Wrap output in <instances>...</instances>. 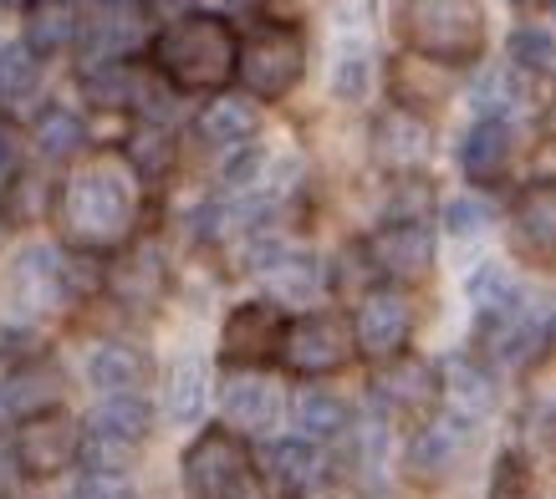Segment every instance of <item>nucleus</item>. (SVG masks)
<instances>
[{
    "label": "nucleus",
    "mask_w": 556,
    "mask_h": 499,
    "mask_svg": "<svg viewBox=\"0 0 556 499\" xmlns=\"http://www.w3.org/2000/svg\"><path fill=\"white\" fill-rule=\"evenodd\" d=\"M251 270L266 281L270 300H281V306H312V296L321 291V266H317L312 250L255 245L251 250Z\"/></svg>",
    "instance_id": "f8f14e48"
},
{
    "label": "nucleus",
    "mask_w": 556,
    "mask_h": 499,
    "mask_svg": "<svg viewBox=\"0 0 556 499\" xmlns=\"http://www.w3.org/2000/svg\"><path fill=\"white\" fill-rule=\"evenodd\" d=\"M87 383L98 387L102 398L138 393V387L149 383V357H143V347H134V342L108 336V342H98L92 357H87Z\"/></svg>",
    "instance_id": "a211bd4d"
},
{
    "label": "nucleus",
    "mask_w": 556,
    "mask_h": 499,
    "mask_svg": "<svg viewBox=\"0 0 556 499\" xmlns=\"http://www.w3.org/2000/svg\"><path fill=\"white\" fill-rule=\"evenodd\" d=\"M302 67H306V41L302 31H291V26H261L240 41V56H236V77L245 82L251 98H287L291 87L302 82Z\"/></svg>",
    "instance_id": "423d86ee"
},
{
    "label": "nucleus",
    "mask_w": 556,
    "mask_h": 499,
    "mask_svg": "<svg viewBox=\"0 0 556 499\" xmlns=\"http://www.w3.org/2000/svg\"><path fill=\"white\" fill-rule=\"evenodd\" d=\"M552 327L536 317V311H480V327H475V347L485 351L495 367H531L546 347Z\"/></svg>",
    "instance_id": "9b49d317"
},
{
    "label": "nucleus",
    "mask_w": 556,
    "mask_h": 499,
    "mask_svg": "<svg viewBox=\"0 0 556 499\" xmlns=\"http://www.w3.org/2000/svg\"><path fill=\"white\" fill-rule=\"evenodd\" d=\"M153 413L138 393H118V398H102L92 408V418L83 423V464L102 469V474H123L128 459L138 453V444L149 438Z\"/></svg>",
    "instance_id": "39448f33"
},
{
    "label": "nucleus",
    "mask_w": 556,
    "mask_h": 499,
    "mask_svg": "<svg viewBox=\"0 0 556 499\" xmlns=\"http://www.w3.org/2000/svg\"><path fill=\"white\" fill-rule=\"evenodd\" d=\"M516 230L526 234V245L556 250V183H526L516 200Z\"/></svg>",
    "instance_id": "c756f323"
},
{
    "label": "nucleus",
    "mask_w": 556,
    "mask_h": 499,
    "mask_svg": "<svg viewBox=\"0 0 556 499\" xmlns=\"http://www.w3.org/2000/svg\"><path fill=\"white\" fill-rule=\"evenodd\" d=\"M444 225L459 234V240H470V234H485L490 225H495V209H490L485 200H455L450 204V215H444Z\"/></svg>",
    "instance_id": "f704fd0d"
},
{
    "label": "nucleus",
    "mask_w": 556,
    "mask_h": 499,
    "mask_svg": "<svg viewBox=\"0 0 556 499\" xmlns=\"http://www.w3.org/2000/svg\"><path fill=\"white\" fill-rule=\"evenodd\" d=\"M399 26H404L408 47L444 67L475 62V51H480V5L475 0H399Z\"/></svg>",
    "instance_id": "7ed1b4c3"
},
{
    "label": "nucleus",
    "mask_w": 556,
    "mask_h": 499,
    "mask_svg": "<svg viewBox=\"0 0 556 499\" xmlns=\"http://www.w3.org/2000/svg\"><path fill=\"white\" fill-rule=\"evenodd\" d=\"M11 174H16V143H11V133L0 128V189L11 183Z\"/></svg>",
    "instance_id": "ea45409f"
},
{
    "label": "nucleus",
    "mask_w": 556,
    "mask_h": 499,
    "mask_svg": "<svg viewBox=\"0 0 556 499\" xmlns=\"http://www.w3.org/2000/svg\"><path fill=\"white\" fill-rule=\"evenodd\" d=\"M185 489L194 499H266L255 479L251 449L230 428L200 433L185 453Z\"/></svg>",
    "instance_id": "20e7f679"
},
{
    "label": "nucleus",
    "mask_w": 556,
    "mask_h": 499,
    "mask_svg": "<svg viewBox=\"0 0 556 499\" xmlns=\"http://www.w3.org/2000/svg\"><path fill=\"white\" fill-rule=\"evenodd\" d=\"M372 255H378V266H383L388 276L419 281L424 270H429V260H434V234L424 230V219H393L388 230H378Z\"/></svg>",
    "instance_id": "f3484780"
},
{
    "label": "nucleus",
    "mask_w": 556,
    "mask_h": 499,
    "mask_svg": "<svg viewBox=\"0 0 556 499\" xmlns=\"http://www.w3.org/2000/svg\"><path fill=\"white\" fill-rule=\"evenodd\" d=\"M372 153H378V164L388 168H419L429 153H434V128L424 123L419 113H408V107H393L372 123Z\"/></svg>",
    "instance_id": "dca6fc26"
},
{
    "label": "nucleus",
    "mask_w": 556,
    "mask_h": 499,
    "mask_svg": "<svg viewBox=\"0 0 556 499\" xmlns=\"http://www.w3.org/2000/svg\"><path fill=\"white\" fill-rule=\"evenodd\" d=\"M5 296H11V317L36 321L51 317L62 300L72 296L67 285V255L56 245H26L5 270Z\"/></svg>",
    "instance_id": "0eeeda50"
},
{
    "label": "nucleus",
    "mask_w": 556,
    "mask_h": 499,
    "mask_svg": "<svg viewBox=\"0 0 556 499\" xmlns=\"http://www.w3.org/2000/svg\"><path fill=\"white\" fill-rule=\"evenodd\" d=\"M0 5H26V11H31V5H36V0H0Z\"/></svg>",
    "instance_id": "79ce46f5"
},
{
    "label": "nucleus",
    "mask_w": 556,
    "mask_h": 499,
    "mask_svg": "<svg viewBox=\"0 0 556 499\" xmlns=\"http://www.w3.org/2000/svg\"><path fill=\"white\" fill-rule=\"evenodd\" d=\"M510 62L526 72H546L556 67V36L541 31V26H521V31L510 36Z\"/></svg>",
    "instance_id": "473e14b6"
},
{
    "label": "nucleus",
    "mask_w": 556,
    "mask_h": 499,
    "mask_svg": "<svg viewBox=\"0 0 556 499\" xmlns=\"http://www.w3.org/2000/svg\"><path fill=\"white\" fill-rule=\"evenodd\" d=\"M113 285H118L123 300H153L159 296V285H164V260H159V250H134L123 270H113Z\"/></svg>",
    "instance_id": "7c9ffc66"
},
{
    "label": "nucleus",
    "mask_w": 556,
    "mask_h": 499,
    "mask_svg": "<svg viewBox=\"0 0 556 499\" xmlns=\"http://www.w3.org/2000/svg\"><path fill=\"white\" fill-rule=\"evenodd\" d=\"M56 219L83 250L123 245L138 225V168L123 153H92L62 183Z\"/></svg>",
    "instance_id": "f257e3e1"
},
{
    "label": "nucleus",
    "mask_w": 556,
    "mask_h": 499,
    "mask_svg": "<svg viewBox=\"0 0 556 499\" xmlns=\"http://www.w3.org/2000/svg\"><path fill=\"white\" fill-rule=\"evenodd\" d=\"M266 474L276 489H287V495H306V489H317L321 474H327V459L312 438H276L266 449Z\"/></svg>",
    "instance_id": "b1692460"
},
{
    "label": "nucleus",
    "mask_w": 556,
    "mask_h": 499,
    "mask_svg": "<svg viewBox=\"0 0 556 499\" xmlns=\"http://www.w3.org/2000/svg\"><path fill=\"white\" fill-rule=\"evenodd\" d=\"M98 5H128V0H98Z\"/></svg>",
    "instance_id": "37998d69"
},
{
    "label": "nucleus",
    "mask_w": 556,
    "mask_h": 499,
    "mask_svg": "<svg viewBox=\"0 0 556 499\" xmlns=\"http://www.w3.org/2000/svg\"><path fill=\"white\" fill-rule=\"evenodd\" d=\"M276 347H281V317L270 311L266 300H245V306H236L230 321H225V332H219V351H225L236 367H255Z\"/></svg>",
    "instance_id": "2eb2a0df"
},
{
    "label": "nucleus",
    "mask_w": 556,
    "mask_h": 499,
    "mask_svg": "<svg viewBox=\"0 0 556 499\" xmlns=\"http://www.w3.org/2000/svg\"><path fill=\"white\" fill-rule=\"evenodd\" d=\"M138 47H143V16H138L134 5H98V16L83 21V31H77L83 67L128 62Z\"/></svg>",
    "instance_id": "4468645a"
},
{
    "label": "nucleus",
    "mask_w": 556,
    "mask_h": 499,
    "mask_svg": "<svg viewBox=\"0 0 556 499\" xmlns=\"http://www.w3.org/2000/svg\"><path fill=\"white\" fill-rule=\"evenodd\" d=\"M21 479H26V474H21V464H16V444H11V438L0 433V499L16 495Z\"/></svg>",
    "instance_id": "58836bf2"
},
{
    "label": "nucleus",
    "mask_w": 556,
    "mask_h": 499,
    "mask_svg": "<svg viewBox=\"0 0 556 499\" xmlns=\"http://www.w3.org/2000/svg\"><path fill=\"white\" fill-rule=\"evenodd\" d=\"M506 107H516V92H510L506 72H485V82H480V117H501Z\"/></svg>",
    "instance_id": "4c0bfd02"
},
{
    "label": "nucleus",
    "mask_w": 556,
    "mask_h": 499,
    "mask_svg": "<svg viewBox=\"0 0 556 499\" xmlns=\"http://www.w3.org/2000/svg\"><path fill=\"white\" fill-rule=\"evenodd\" d=\"M62 499H134V484L123 474H102V469H87L83 479L72 484Z\"/></svg>",
    "instance_id": "c9c22d12"
},
{
    "label": "nucleus",
    "mask_w": 556,
    "mask_h": 499,
    "mask_svg": "<svg viewBox=\"0 0 556 499\" xmlns=\"http://www.w3.org/2000/svg\"><path fill=\"white\" fill-rule=\"evenodd\" d=\"M77 31H83V16L72 0H36L31 16H26V41L21 47L31 51L36 62H51L67 47H77Z\"/></svg>",
    "instance_id": "412c9836"
},
{
    "label": "nucleus",
    "mask_w": 556,
    "mask_h": 499,
    "mask_svg": "<svg viewBox=\"0 0 556 499\" xmlns=\"http://www.w3.org/2000/svg\"><path fill=\"white\" fill-rule=\"evenodd\" d=\"M291 418H296L302 438L327 444V438H338V433L348 428V402L332 398V393H321V387H306V393H296V402H291Z\"/></svg>",
    "instance_id": "c85d7f7f"
},
{
    "label": "nucleus",
    "mask_w": 556,
    "mask_h": 499,
    "mask_svg": "<svg viewBox=\"0 0 556 499\" xmlns=\"http://www.w3.org/2000/svg\"><path fill=\"white\" fill-rule=\"evenodd\" d=\"M408 336H414V300L404 291H393V285L368 291L353 321L357 347L368 351V357H378V362H393V357H404Z\"/></svg>",
    "instance_id": "9d476101"
},
{
    "label": "nucleus",
    "mask_w": 556,
    "mask_h": 499,
    "mask_svg": "<svg viewBox=\"0 0 556 499\" xmlns=\"http://www.w3.org/2000/svg\"><path fill=\"white\" fill-rule=\"evenodd\" d=\"M236 56L240 36L210 11H185L153 36V72L179 92H219L236 77Z\"/></svg>",
    "instance_id": "f03ea898"
},
{
    "label": "nucleus",
    "mask_w": 556,
    "mask_h": 499,
    "mask_svg": "<svg viewBox=\"0 0 556 499\" xmlns=\"http://www.w3.org/2000/svg\"><path fill=\"white\" fill-rule=\"evenodd\" d=\"M439 387H444V398H450V413L470 418V423L495 408V378H490V367L465 357V351L439 362Z\"/></svg>",
    "instance_id": "6ab92c4d"
},
{
    "label": "nucleus",
    "mask_w": 556,
    "mask_h": 499,
    "mask_svg": "<svg viewBox=\"0 0 556 499\" xmlns=\"http://www.w3.org/2000/svg\"><path fill=\"white\" fill-rule=\"evenodd\" d=\"M36 62L26 47H11V51H0V98L5 102H16V98H26L36 87Z\"/></svg>",
    "instance_id": "72a5a7b5"
},
{
    "label": "nucleus",
    "mask_w": 556,
    "mask_h": 499,
    "mask_svg": "<svg viewBox=\"0 0 556 499\" xmlns=\"http://www.w3.org/2000/svg\"><path fill=\"white\" fill-rule=\"evenodd\" d=\"M204 402H210V367H204V357H179V362L169 367V378H164V413L174 418V423H194V418L204 413Z\"/></svg>",
    "instance_id": "bb28decb"
},
{
    "label": "nucleus",
    "mask_w": 556,
    "mask_h": 499,
    "mask_svg": "<svg viewBox=\"0 0 556 499\" xmlns=\"http://www.w3.org/2000/svg\"><path fill=\"white\" fill-rule=\"evenodd\" d=\"M281 362L302 378H321V372H338L353 357V327L332 311H306V317L281 327Z\"/></svg>",
    "instance_id": "1a4fd4ad"
},
{
    "label": "nucleus",
    "mask_w": 556,
    "mask_h": 499,
    "mask_svg": "<svg viewBox=\"0 0 556 499\" xmlns=\"http://www.w3.org/2000/svg\"><path fill=\"white\" fill-rule=\"evenodd\" d=\"M372 387H378V398L393 402V408H429L439 393V372L429 362H419V357H393V367H388Z\"/></svg>",
    "instance_id": "cd10ccee"
},
{
    "label": "nucleus",
    "mask_w": 556,
    "mask_h": 499,
    "mask_svg": "<svg viewBox=\"0 0 556 499\" xmlns=\"http://www.w3.org/2000/svg\"><path fill=\"white\" fill-rule=\"evenodd\" d=\"M219 408H225V423L236 433H270L281 418V387L270 383L266 372L240 367L219 387Z\"/></svg>",
    "instance_id": "ddd939ff"
},
{
    "label": "nucleus",
    "mask_w": 556,
    "mask_h": 499,
    "mask_svg": "<svg viewBox=\"0 0 556 499\" xmlns=\"http://www.w3.org/2000/svg\"><path fill=\"white\" fill-rule=\"evenodd\" d=\"M194 133H200V143H210V149L236 153V149H245V143L261 133V113H255L251 98H215L200 113Z\"/></svg>",
    "instance_id": "4be33fe9"
},
{
    "label": "nucleus",
    "mask_w": 556,
    "mask_h": 499,
    "mask_svg": "<svg viewBox=\"0 0 556 499\" xmlns=\"http://www.w3.org/2000/svg\"><path fill=\"white\" fill-rule=\"evenodd\" d=\"M11 444H16V464L26 479H56L62 469L83 459V423L62 408H47V413L21 418Z\"/></svg>",
    "instance_id": "6e6552de"
},
{
    "label": "nucleus",
    "mask_w": 556,
    "mask_h": 499,
    "mask_svg": "<svg viewBox=\"0 0 556 499\" xmlns=\"http://www.w3.org/2000/svg\"><path fill=\"white\" fill-rule=\"evenodd\" d=\"M465 296L475 300V311H516V306H521V285L510 281V270L480 266L470 281H465Z\"/></svg>",
    "instance_id": "2f4dec72"
},
{
    "label": "nucleus",
    "mask_w": 556,
    "mask_h": 499,
    "mask_svg": "<svg viewBox=\"0 0 556 499\" xmlns=\"http://www.w3.org/2000/svg\"><path fill=\"white\" fill-rule=\"evenodd\" d=\"M552 5H556V0H552Z\"/></svg>",
    "instance_id": "c03bdc74"
},
{
    "label": "nucleus",
    "mask_w": 556,
    "mask_h": 499,
    "mask_svg": "<svg viewBox=\"0 0 556 499\" xmlns=\"http://www.w3.org/2000/svg\"><path fill=\"white\" fill-rule=\"evenodd\" d=\"M31 143L41 158H72V153L87 149V117L67 102H47L31 117Z\"/></svg>",
    "instance_id": "a878e982"
},
{
    "label": "nucleus",
    "mask_w": 556,
    "mask_h": 499,
    "mask_svg": "<svg viewBox=\"0 0 556 499\" xmlns=\"http://www.w3.org/2000/svg\"><path fill=\"white\" fill-rule=\"evenodd\" d=\"M56 398H62V372H56L51 362H41V357L16 362L11 367V378L0 383V408L16 413V418L47 413V408H56Z\"/></svg>",
    "instance_id": "aec40b11"
},
{
    "label": "nucleus",
    "mask_w": 556,
    "mask_h": 499,
    "mask_svg": "<svg viewBox=\"0 0 556 499\" xmlns=\"http://www.w3.org/2000/svg\"><path fill=\"white\" fill-rule=\"evenodd\" d=\"M470 418L459 413H439L429 428L414 438V449H408V464L419 469V474H444V469H455L470 449Z\"/></svg>",
    "instance_id": "5701e85b"
},
{
    "label": "nucleus",
    "mask_w": 556,
    "mask_h": 499,
    "mask_svg": "<svg viewBox=\"0 0 556 499\" xmlns=\"http://www.w3.org/2000/svg\"><path fill=\"white\" fill-rule=\"evenodd\" d=\"M149 5H159V11H179V5H189V0H149Z\"/></svg>",
    "instance_id": "a19ab883"
},
{
    "label": "nucleus",
    "mask_w": 556,
    "mask_h": 499,
    "mask_svg": "<svg viewBox=\"0 0 556 499\" xmlns=\"http://www.w3.org/2000/svg\"><path fill=\"white\" fill-rule=\"evenodd\" d=\"M332 92H338V98H363V92H368V56H363V51H342L338 56Z\"/></svg>",
    "instance_id": "e433bc0d"
},
{
    "label": "nucleus",
    "mask_w": 556,
    "mask_h": 499,
    "mask_svg": "<svg viewBox=\"0 0 556 499\" xmlns=\"http://www.w3.org/2000/svg\"><path fill=\"white\" fill-rule=\"evenodd\" d=\"M459 164L475 183L501 179L510 164V128L501 117H475V128L465 133V149H459Z\"/></svg>",
    "instance_id": "393cba45"
}]
</instances>
